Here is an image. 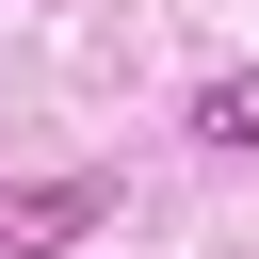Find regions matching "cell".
<instances>
[{
	"label": "cell",
	"instance_id": "cell-1",
	"mask_svg": "<svg viewBox=\"0 0 259 259\" xmlns=\"http://www.w3.org/2000/svg\"><path fill=\"white\" fill-rule=\"evenodd\" d=\"M97 210H113L97 178H32V194H0V259H49V243H81Z\"/></svg>",
	"mask_w": 259,
	"mask_h": 259
},
{
	"label": "cell",
	"instance_id": "cell-2",
	"mask_svg": "<svg viewBox=\"0 0 259 259\" xmlns=\"http://www.w3.org/2000/svg\"><path fill=\"white\" fill-rule=\"evenodd\" d=\"M194 146H227V162H259V65H227V81L194 97Z\"/></svg>",
	"mask_w": 259,
	"mask_h": 259
}]
</instances>
